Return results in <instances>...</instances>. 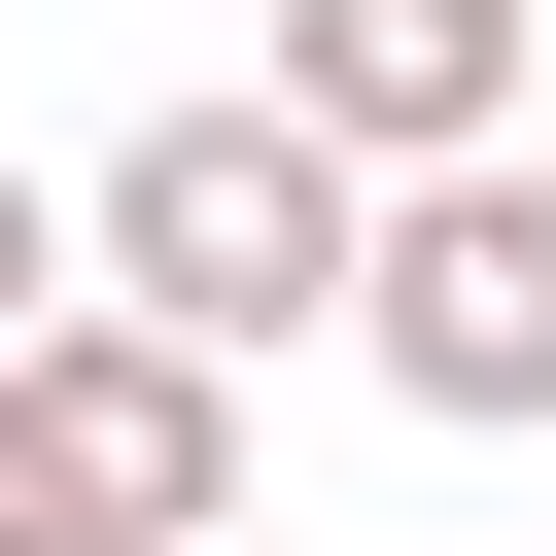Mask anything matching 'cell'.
Wrapping results in <instances>:
<instances>
[{
	"instance_id": "1",
	"label": "cell",
	"mask_w": 556,
	"mask_h": 556,
	"mask_svg": "<svg viewBox=\"0 0 556 556\" xmlns=\"http://www.w3.org/2000/svg\"><path fill=\"white\" fill-rule=\"evenodd\" d=\"M70 243H104V313H174L208 382H243V348H348V313H382V174H348V139L278 104V70H243V104H139Z\"/></svg>"
},
{
	"instance_id": "2",
	"label": "cell",
	"mask_w": 556,
	"mask_h": 556,
	"mask_svg": "<svg viewBox=\"0 0 556 556\" xmlns=\"http://www.w3.org/2000/svg\"><path fill=\"white\" fill-rule=\"evenodd\" d=\"M0 452H35L70 556H243V382H208L174 313H70V348L0 382Z\"/></svg>"
},
{
	"instance_id": "3",
	"label": "cell",
	"mask_w": 556,
	"mask_h": 556,
	"mask_svg": "<svg viewBox=\"0 0 556 556\" xmlns=\"http://www.w3.org/2000/svg\"><path fill=\"white\" fill-rule=\"evenodd\" d=\"M348 348H382L417 417H556V174H521V139H486V174H417V208H382V313H348Z\"/></svg>"
},
{
	"instance_id": "4",
	"label": "cell",
	"mask_w": 556,
	"mask_h": 556,
	"mask_svg": "<svg viewBox=\"0 0 556 556\" xmlns=\"http://www.w3.org/2000/svg\"><path fill=\"white\" fill-rule=\"evenodd\" d=\"M278 104L417 208V174H486V139H521V0H278Z\"/></svg>"
},
{
	"instance_id": "5",
	"label": "cell",
	"mask_w": 556,
	"mask_h": 556,
	"mask_svg": "<svg viewBox=\"0 0 556 556\" xmlns=\"http://www.w3.org/2000/svg\"><path fill=\"white\" fill-rule=\"evenodd\" d=\"M70 278H104V243H70V208H35V174H0V382H35V348H70Z\"/></svg>"
},
{
	"instance_id": "6",
	"label": "cell",
	"mask_w": 556,
	"mask_h": 556,
	"mask_svg": "<svg viewBox=\"0 0 556 556\" xmlns=\"http://www.w3.org/2000/svg\"><path fill=\"white\" fill-rule=\"evenodd\" d=\"M0 556H70V521H35V452H0Z\"/></svg>"
}]
</instances>
